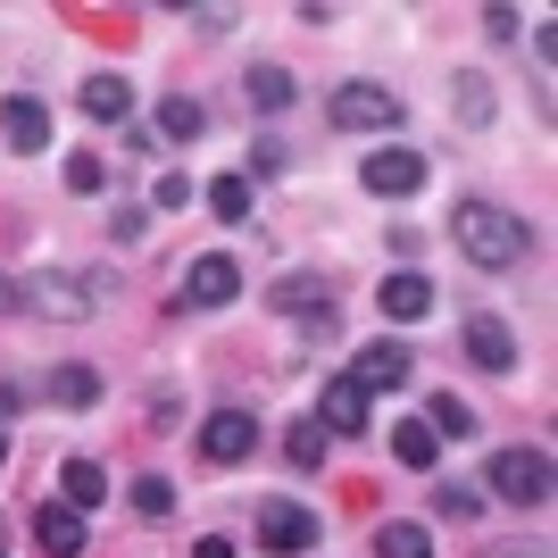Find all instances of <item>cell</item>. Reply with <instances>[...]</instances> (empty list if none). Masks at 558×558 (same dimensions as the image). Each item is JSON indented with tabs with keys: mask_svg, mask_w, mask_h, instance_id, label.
I'll use <instances>...</instances> for the list:
<instances>
[{
	"mask_svg": "<svg viewBox=\"0 0 558 558\" xmlns=\"http://www.w3.org/2000/svg\"><path fill=\"white\" fill-rule=\"evenodd\" d=\"M0 142H9L17 159H43V150H50V109L34 93H9V100H0Z\"/></svg>",
	"mask_w": 558,
	"mask_h": 558,
	"instance_id": "cell-10",
	"label": "cell"
},
{
	"mask_svg": "<svg viewBox=\"0 0 558 558\" xmlns=\"http://www.w3.org/2000/svg\"><path fill=\"white\" fill-rule=\"evenodd\" d=\"M434 509H442V517H475V509H484V492H475V484H442V492H434Z\"/></svg>",
	"mask_w": 558,
	"mask_h": 558,
	"instance_id": "cell-29",
	"label": "cell"
},
{
	"mask_svg": "<svg viewBox=\"0 0 558 558\" xmlns=\"http://www.w3.org/2000/svg\"><path fill=\"white\" fill-rule=\"evenodd\" d=\"M233 301H242V267L226 251H201L184 267V308H233Z\"/></svg>",
	"mask_w": 558,
	"mask_h": 558,
	"instance_id": "cell-7",
	"label": "cell"
},
{
	"mask_svg": "<svg viewBox=\"0 0 558 558\" xmlns=\"http://www.w3.org/2000/svg\"><path fill=\"white\" fill-rule=\"evenodd\" d=\"M276 308H283V317H308V326H333L326 276H283V283H276Z\"/></svg>",
	"mask_w": 558,
	"mask_h": 558,
	"instance_id": "cell-14",
	"label": "cell"
},
{
	"mask_svg": "<svg viewBox=\"0 0 558 558\" xmlns=\"http://www.w3.org/2000/svg\"><path fill=\"white\" fill-rule=\"evenodd\" d=\"M484 492L509 509H550V450H492Z\"/></svg>",
	"mask_w": 558,
	"mask_h": 558,
	"instance_id": "cell-3",
	"label": "cell"
},
{
	"mask_svg": "<svg viewBox=\"0 0 558 558\" xmlns=\"http://www.w3.org/2000/svg\"><path fill=\"white\" fill-rule=\"evenodd\" d=\"M251 450H258V417L251 409H209V417H201V459L242 466Z\"/></svg>",
	"mask_w": 558,
	"mask_h": 558,
	"instance_id": "cell-8",
	"label": "cell"
},
{
	"mask_svg": "<svg viewBox=\"0 0 558 558\" xmlns=\"http://www.w3.org/2000/svg\"><path fill=\"white\" fill-rule=\"evenodd\" d=\"M317 425H326V434H367V392H359L350 375H333L326 400H317Z\"/></svg>",
	"mask_w": 558,
	"mask_h": 558,
	"instance_id": "cell-15",
	"label": "cell"
},
{
	"mask_svg": "<svg viewBox=\"0 0 558 558\" xmlns=\"http://www.w3.org/2000/svg\"><path fill=\"white\" fill-rule=\"evenodd\" d=\"M425 425H434V442H442V434H459V442H466V434H475V409H466L459 392H434V409H425Z\"/></svg>",
	"mask_w": 558,
	"mask_h": 558,
	"instance_id": "cell-25",
	"label": "cell"
},
{
	"mask_svg": "<svg viewBox=\"0 0 558 558\" xmlns=\"http://www.w3.org/2000/svg\"><path fill=\"white\" fill-rule=\"evenodd\" d=\"M134 517H150V525L175 517V484H167V475H134Z\"/></svg>",
	"mask_w": 558,
	"mask_h": 558,
	"instance_id": "cell-26",
	"label": "cell"
},
{
	"mask_svg": "<svg viewBox=\"0 0 558 558\" xmlns=\"http://www.w3.org/2000/svg\"><path fill=\"white\" fill-rule=\"evenodd\" d=\"M34 542H43L50 558H75V550H84V509H68V500H50V509L34 517Z\"/></svg>",
	"mask_w": 558,
	"mask_h": 558,
	"instance_id": "cell-17",
	"label": "cell"
},
{
	"mask_svg": "<svg viewBox=\"0 0 558 558\" xmlns=\"http://www.w3.org/2000/svg\"><path fill=\"white\" fill-rule=\"evenodd\" d=\"M459 125H492V84L475 68L459 75Z\"/></svg>",
	"mask_w": 558,
	"mask_h": 558,
	"instance_id": "cell-27",
	"label": "cell"
},
{
	"mask_svg": "<svg viewBox=\"0 0 558 558\" xmlns=\"http://www.w3.org/2000/svg\"><path fill=\"white\" fill-rule=\"evenodd\" d=\"M450 242H459L466 267L509 276V267H525V251H534V226L517 209H500V201H459V209H450Z\"/></svg>",
	"mask_w": 558,
	"mask_h": 558,
	"instance_id": "cell-1",
	"label": "cell"
},
{
	"mask_svg": "<svg viewBox=\"0 0 558 558\" xmlns=\"http://www.w3.org/2000/svg\"><path fill=\"white\" fill-rule=\"evenodd\" d=\"M159 134H167V142H201V134H209V109H201V100H184V93L159 100Z\"/></svg>",
	"mask_w": 558,
	"mask_h": 558,
	"instance_id": "cell-23",
	"label": "cell"
},
{
	"mask_svg": "<svg viewBox=\"0 0 558 558\" xmlns=\"http://www.w3.org/2000/svg\"><path fill=\"white\" fill-rule=\"evenodd\" d=\"M192 558H242V550H233L226 534H209V542H192Z\"/></svg>",
	"mask_w": 558,
	"mask_h": 558,
	"instance_id": "cell-33",
	"label": "cell"
},
{
	"mask_svg": "<svg viewBox=\"0 0 558 558\" xmlns=\"http://www.w3.org/2000/svg\"><path fill=\"white\" fill-rule=\"evenodd\" d=\"M258 550H276V558L317 550V509H301V500H258Z\"/></svg>",
	"mask_w": 558,
	"mask_h": 558,
	"instance_id": "cell-6",
	"label": "cell"
},
{
	"mask_svg": "<svg viewBox=\"0 0 558 558\" xmlns=\"http://www.w3.org/2000/svg\"><path fill=\"white\" fill-rule=\"evenodd\" d=\"M400 117H409V100L392 84H375V75H350V84L326 93V125H342V134H392Z\"/></svg>",
	"mask_w": 558,
	"mask_h": 558,
	"instance_id": "cell-2",
	"label": "cell"
},
{
	"mask_svg": "<svg viewBox=\"0 0 558 558\" xmlns=\"http://www.w3.org/2000/svg\"><path fill=\"white\" fill-rule=\"evenodd\" d=\"M375 308H384L392 326H417V317H434V283H425L417 267H392L384 292H375Z\"/></svg>",
	"mask_w": 558,
	"mask_h": 558,
	"instance_id": "cell-12",
	"label": "cell"
},
{
	"mask_svg": "<svg viewBox=\"0 0 558 558\" xmlns=\"http://www.w3.org/2000/svg\"><path fill=\"white\" fill-rule=\"evenodd\" d=\"M392 459H400V466H417V475H425V466L442 459L434 425H425V417H400V425H392Z\"/></svg>",
	"mask_w": 558,
	"mask_h": 558,
	"instance_id": "cell-20",
	"label": "cell"
},
{
	"mask_svg": "<svg viewBox=\"0 0 558 558\" xmlns=\"http://www.w3.org/2000/svg\"><path fill=\"white\" fill-rule=\"evenodd\" d=\"M59 492H68V509H100V500H109V466L100 459H68L59 466Z\"/></svg>",
	"mask_w": 558,
	"mask_h": 558,
	"instance_id": "cell-18",
	"label": "cell"
},
{
	"mask_svg": "<svg viewBox=\"0 0 558 558\" xmlns=\"http://www.w3.org/2000/svg\"><path fill=\"white\" fill-rule=\"evenodd\" d=\"M25 301L43 308V317H93L100 301H109V276H68V267H43V276L25 283Z\"/></svg>",
	"mask_w": 558,
	"mask_h": 558,
	"instance_id": "cell-5",
	"label": "cell"
},
{
	"mask_svg": "<svg viewBox=\"0 0 558 558\" xmlns=\"http://www.w3.org/2000/svg\"><path fill=\"white\" fill-rule=\"evenodd\" d=\"M459 342H466V359H475L484 375H509V367H517V333L500 326L492 308H475V317H466V326H459Z\"/></svg>",
	"mask_w": 558,
	"mask_h": 558,
	"instance_id": "cell-11",
	"label": "cell"
},
{
	"mask_svg": "<svg viewBox=\"0 0 558 558\" xmlns=\"http://www.w3.org/2000/svg\"><path fill=\"white\" fill-rule=\"evenodd\" d=\"M242 93H251V109H258V117H283L301 84H292V68H276V59H258V68L242 75Z\"/></svg>",
	"mask_w": 558,
	"mask_h": 558,
	"instance_id": "cell-16",
	"label": "cell"
},
{
	"mask_svg": "<svg viewBox=\"0 0 558 558\" xmlns=\"http://www.w3.org/2000/svg\"><path fill=\"white\" fill-rule=\"evenodd\" d=\"M109 233H117V242H142V233H150V209H142V201H117Z\"/></svg>",
	"mask_w": 558,
	"mask_h": 558,
	"instance_id": "cell-30",
	"label": "cell"
},
{
	"mask_svg": "<svg viewBox=\"0 0 558 558\" xmlns=\"http://www.w3.org/2000/svg\"><path fill=\"white\" fill-rule=\"evenodd\" d=\"M50 400L59 409H100V367H59L50 375Z\"/></svg>",
	"mask_w": 558,
	"mask_h": 558,
	"instance_id": "cell-24",
	"label": "cell"
},
{
	"mask_svg": "<svg viewBox=\"0 0 558 558\" xmlns=\"http://www.w3.org/2000/svg\"><path fill=\"white\" fill-rule=\"evenodd\" d=\"M209 217L217 226H242V217H251V175H242V167L209 184Z\"/></svg>",
	"mask_w": 558,
	"mask_h": 558,
	"instance_id": "cell-22",
	"label": "cell"
},
{
	"mask_svg": "<svg viewBox=\"0 0 558 558\" xmlns=\"http://www.w3.org/2000/svg\"><path fill=\"white\" fill-rule=\"evenodd\" d=\"M109 184V159L100 150H68V192H100Z\"/></svg>",
	"mask_w": 558,
	"mask_h": 558,
	"instance_id": "cell-28",
	"label": "cell"
},
{
	"mask_svg": "<svg viewBox=\"0 0 558 558\" xmlns=\"http://www.w3.org/2000/svg\"><path fill=\"white\" fill-rule=\"evenodd\" d=\"M75 109L93 117V125H125V117H134V84H125V75H84V93H75Z\"/></svg>",
	"mask_w": 558,
	"mask_h": 558,
	"instance_id": "cell-13",
	"label": "cell"
},
{
	"mask_svg": "<svg viewBox=\"0 0 558 558\" xmlns=\"http://www.w3.org/2000/svg\"><path fill=\"white\" fill-rule=\"evenodd\" d=\"M283 459L301 466V475H317V466H326V425H317V417L283 425Z\"/></svg>",
	"mask_w": 558,
	"mask_h": 558,
	"instance_id": "cell-21",
	"label": "cell"
},
{
	"mask_svg": "<svg viewBox=\"0 0 558 558\" xmlns=\"http://www.w3.org/2000/svg\"><path fill=\"white\" fill-rule=\"evenodd\" d=\"M375 558H434V534H425L417 517H384L375 525Z\"/></svg>",
	"mask_w": 558,
	"mask_h": 558,
	"instance_id": "cell-19",
	"label": "cell"
},
{
	"mask_svg": "<svg viewBox=\"0 0 558 558\" xmlns=\"http://www.w3.org/2000/svg\"><path fill=\"white\" fill-rule=\"evenodd\" d=\"M0 308H17V276H0Z\"/></svg>",
	"mask_w": 558,
	"mask_h": 558,
	"instance_id": "cell-34",
	"label": "cell"
},
{
	"mask_svg": "<svg viewBox=\"0 0 558 558\" xmlns=\"http://www.w3.org/2000/svg\"><path fill=\"white\" fill-rule=\"evenodd\" d=\"M192 201V175H175V167H167L159 184H150V209H184Z\"/></svg>",
	"mask_w": 558,
	"mask_h": 558,
	"instance_id": "cell-31",
	"label": "cell"
},
{
	"mask_svg": "<svg viewBox=\"0 0 558 558\" xmlns=\"http://www.w3.org/2000/svg\"><path fill=\"white\" fill-rule=\"evenodd\" d=\"M425 175H434V159L409 150V142H384V150L359 159V184H367L375 201H409V192H425Z\"/></svg>",
	"mask_w": 558,
	"mask_h": 558,
	"instance_id": "cell-4",
	"label": "cell"
},
{
	"mask_svg": "<svg viewBox=\"0 0 558 558\" xmlns=\"http://www.w3.org/2000/svg\"><path fill=\"white\" fill-rule=\"evenodd\" d=\"M517 25H525L517 9H484V34H492V43H517Z\"/></svg>",
	"mask_w": 558,
	"mask_h": 558,
	"instance_id": "cell-32",
	"label": "cell"
},
{
	"mask_svg": "<svg viewBox=\"0 0 558 558\" xmlns=\"http://www.w3.org/2000/svg\"><path fill=\"white\" fill-rule=\"evenodd\" d=\"M409 375H417V359H409V342H367L359 350V359H350V384H359V392H400V384H409Z\"/></svg>",
	"mask_w": 558,
	"mask_h": 558,
	"instance_id": "cell-9",
	"label": "cell"
},
{
	"mask_svg": "<svg viewBox=\"0 0 558 558\" xmlns=\"http://www.w3.org/2000/svg\"><path fill=\"white\" fill-rule=\"evenodd\" d=\"M0 459H9V434H0Z\"/></svg>",
	"mask_w": 558,
	"mask_h": 558,
	"instance_id": "cell-35",
	"label": "cell"
}]
</instances>
